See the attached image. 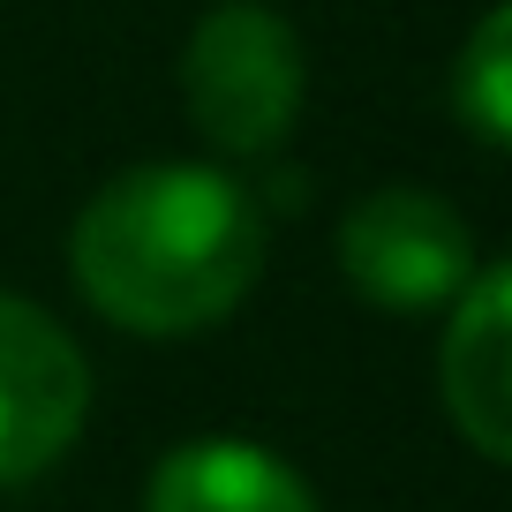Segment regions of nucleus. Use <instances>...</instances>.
Segmentation results:
<instances>
[{
	"instance_id": "obj_3",
	"label": "nucleus",
	"mask_w": 512,
	"mask_h": 512,
	"mask_svg": "<svg viewBox=\"0 0 512 512\" xmlns=\"http://www.w3.org/2000/svg\"><path fill=\"white\" fill-rule=\"evenodd\" d=\"M475 264V226L430 189H377L339 219V272L369 309H445Z\"/></svg>"
},
{
	"instance_id": "obj_1",
	"label": "nucleus",
	"mask_w": 512,
	"mask_h": 512,
	"mask_svg": "<svg viewBox=\"0 0 512 512\" xmlns=\"http://www.w3.org/2000/svg\"><path fill=\"white\" fill-rule=\"evenodd\" d=\"M264 211L234 174L151 159L113 174L68 226V279L121 332L189 339L234 317L264 272Z\"/></svg>"
},
{
	"instance_id": "obj_6",
	"label": "nucleus",
	"mask_w": 512,
	"mask_h": 512,
	"mask_svg": "<svg viewBox=\"0 0 512 512\" xmlns=\"http://www.w3.org/2000/svg\"><path fill=\"white\" fill-rule=\"evenodd\" d=\"M144 512H317L309 482L249 437H189L144 482Z\"/></svg>"
},
{
	"instance_id": "obj_7",
	"label": "nucleus",
	"mask_w": 512,
	"mask_h": 512,
	"mask_svg": "<svg viewBox=\"0 0 512 512\" xmlns=\"http://www.w3.org/2000/svg\"><path fill=\"white\" fill-rule=\"evenodd\" d=\"M452 113L482 151L512 144V8H482V23L467 31L460 61H452Z\"/></svg>"
},
{
	"instance_id": "obj_5",
	"label": "nucleus",
	"mask_w": 512,
	"mask_h": 512,
	"mask_svg": "<svg viewBox=\"0 0 512 512\" xmlns=\"http://www.w3.org/2000/svg\"><path fill=\"white\" fill-rule=\"evenodd\" d=\"M445 309L452 324H445V347H437L445 415L490 467H505L512 460V272L475 264V279Z\"/></svg>"
},
{
	"instance_id": "obj_2",
	"label": "nucleus",
	"mask_w": 512,
	"mask_h": 512,
	"mask_svg": "<svg viewBox=\"0 0 512 512\" xmlns=\"http://www.w3.org/2000/svg\"><path fill=\"white\" fill-rule=\"evenodd\" d=\"M181 98H189V121L219 151L272 159L294 136L309 98L294 23L264 0H219L211 16H196L189 46H181Z\"/></svg>"
},
{
	"instance_id": "obj_4",
	"label": "nucleus",
	"mask_w": 512,
	"mask_h": 512,
	"mask_svg": "<svg viewBox=\"0 0 512 512\" xmlns=\"http://www.w3.org/2000/svg\"><path fill=\"white\" fill-rule=\"evenodd\" d=\"M91 422V362L23 294H0V482H31Z\"/></svg>"
}]
</instances>
